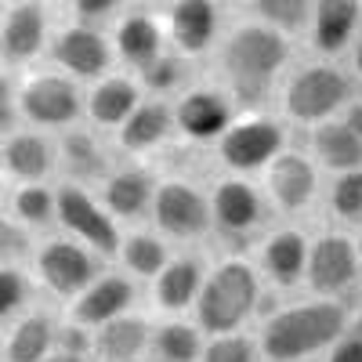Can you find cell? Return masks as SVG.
<instances>
[{"label": "cell", "instance_id": "obj_1", "mask_svg": "<svg viewBox=\"0 0 362 362\" xmlns=\"http://www.w3.org/2000/svg\"><path fill=\"white\" fill-rule=\"evenodd\" d=\"M290 58V37L279 29L264 22H243L232 29L221 44V76L239 112H261L279 76L286 73Z\"/></svg>", "mask_w": 362, "mask_h": 362}, {"label": "cell", "instance_id": "obj_2", "mask_svg": "<svg viewBox=\"0 0 362 362\" xmlns=\"http://www.w3.org/2000/svg\"><path fill=\"white\" fill-rule=\"evenodd\" d=\"M351 308L348 300H329V297H305L268 312L257 344L264 362H308L315 355H326L337 344V337L348 329Z\"/></svg>", "mask_w": 362, "mask_h": 362}, {"label": "cell", "instance_id": "obj_3", "mask_svg": "<svg viewBox=\"0 0 362 362\" xmlns=\"http://www.w3.org/2000/svg\"><path fill=\"white\" fill-rule=\"evenodd\" d=\"M261 300H264V279L254 268V261L228 254L206 268V283L199 290L192 319L199 322L206 337L235 334L257 315Z\"/></svg>", "mask_w": 362, "mask_h": 362}, {"label": "cell", "instance_id": "obj_4", "mask_svg": "<svg viewBox=\"0 0 362 362\" xmlns=\"http://www.w3.org/2000/svg\"><path fill=\"white\" fill-rule=\"evenodd\" d=\"M358 98L355 90V76L348 69H341L337 62H308L286 76L283 83V116L290 124H300V127H319L326 119H337L348 102Z\"/></svg>", "mask_w": 362, "mask_h": 362}, {"label": "cell", "instance_id": "obj_5", "mask_svg": "<svg viewBox=\"0 0 362 362\" xmlns=\"http://www.w3.org/2000/svg\"><path fill=\"white\" fill-rule=\"evenodd\" d=\"M25 268L40 293L54 297L58 305H69L105 272V261L95 250H87L83 243H76V239L51 232L40 243H33Z\"/></svg>", "mask_w": 362, "mask_h": 362}, {"label": "cell", "instance_id": "obj_6", "mask_svg": "<svg viewBox=\"0 0 362 362\" xmlns=\"http://www.w3.org/2000/svg\"><path fill=\"white\" fill-rule=\"evenodd\" d=\"M283 148H290V134H286L283 119L268 116V112H239L235 124L218 138L214 156L225 174L254 177V174H264V167Z\"/></svg>", "mask_w": 362, "mask_h": 362}, {"label": "cell", "instance_id": "obj_7", "mask_svg": "<svg viewBox=\"0 0 362 362\" xmlns=\"http://www.w3.org/2000/svg\"><path fill=\"white\" fill-rule=\"evenodd\" d=\"M83 105H87V95L66 73H29L18 83L22 127H33L44 134H62L69 127H80Z\"/></svg>", "mask_w": 362, "mask_h": 362}, {"label": "cell", "instance_id": "obj_8", "mask_svg": "<svg viewBox=\"0 0 362 362\" xmlns=\"http://www.w3.org/2000/svg\"><path fill=\"white\" fill-rule=\"evenodd\" d=\"M272 214L276 210L254 177L225 174L210 185V221H214V235L221 239H232V243L261 239Z\"/></svg>", "mask_w": 362, "mask_h": 362}, {"label": "cell", "instance_id": "obj_9", "mask_svg": "<svg viewBox=\"0 0 362 362\" xmlns=\"http://www.w3.org/2000/svg\"><path fill=\"white\" fill-rule=\"evenodd\" d=\"M58 232L95 250L102 261H116L124 247V228L105 210L98 192L73 181H58Z\"/></svg>", "mask_w": 362, "mask_h": 362}, {"label": "cell", "instance_id": "obj_10", "mask_svg": "<svg viewBox=\"0 0 362 362\" xmlns=\"http://www.w3.org/2000/svg\"><path fill=\"white\" fill-rule=\"evenodd\" d=\"M148 221L170 243H199V239L214 235L210 192L192 185L189 177H160Z\"/></svg>", "mask_w": 362, "mask_h": 362}, {"label": "cell", "instance_id": "obj_11", "mask_svg": "<svg viewBox=\"0 0 362 362\" xmlns=\"http://www.w3.org/2000/svg\"><path fill=\"white\" fill-rule=\"evenodd\" d=\"M261 189L272 210L283 218H297L315 206L322 192V170L312 160L308 148H283L261 174Z\"/></svg>", "mask_w": 362, "mask_h": 362}, {"label": "cell", "instance_id": "obj_12", "mask_svg": "<svg viewBox=\"0 0 362 362\" xmlns=\"http://www.w3.org/2000/svg\"><path fill=\"white\" fill-rule=\"evenodd\" d=\"M358 279H362V261L355 250V235L341 228L319 232L308 250V276H305L308 293L329 297V300H348Z\"/></svg>", "mask_w": 362, "mask_h": 362}, {"label": "cell", "instance_id": "obj_13", "mask_svg": "<svg viewBox=\"0 0 362 362\" xmlns=\"http://www.w3.org/2000/svg\"><path fill=\"white\" fill-rule=\"evenodd\" d=\"M51 51V62L58 73L73 76L76 83H98L112 73V62H116V51H112V40L102 33V29L87 25V22H76V25H66L58 29L47 44Z\"/></svg>", "mask_w": 362, "mask_h": 362}, {"label": "cell", "instance_id": "obj_14", "mask_svg": "<svg viewBox=\"0 0 362 362\" xmlns=\"http://www.w3.org/2000/svg\"><path fill=\"white\" fill-rule=\"evenodd\" d=\"M239 105L225 87H189L174 98V127L192 145H218V138L235 124Z\"/></svg>", "mask_w": 362, "mask_h": 362}, {"label": "cell", "instance_id": "obj_15", "mask_svg": "<svg viewBox=\"0 0 362 362\" xmlns=\"http://www.w3.org/2000/svg\"><path fill=\"white\" fill-rule=\"evenodd\" d=\"M308 250H312V235H305L297 225L268 228L257 239L254 268L261 272L264 286L297 290L305 286V276H308Z\"/></svg>", "mask_w": 362, "mask_h": 362}, {"label": "cell", "instance_id": "obj_16", "mask_svg": "<svg viewBox=\"0 0 362 362\" xmlns=\"http://www.w3.org/2000/svg\"><path fill=\"white\" fill-rule=\"evenodd\" d=\"M134 305H138V283L124 268H105L76 300H69L62 315L87 326V329H98V326H105L119 315L134 312Z\"/></svg>", "mask_w": 362, "mask_h": 362}, {"label": "cell", "instance_id": "obj_17", "mask_svg": "<svg viewBox=\"0 0 362 362\" xmlns=\"http://www.w3.org/2000/svg\"><path fill=\"white\" fill-rule=\"evenodd\" d=\"M156 185L160 177L145 163H116L95 192L119 225H138V221H148V214H153Z\"/></svg>", "mask_w": 362, "mask_h": 362}, {"label": "cell", "instance_id": "obj_18", "mask_svg": "<svg viewBox=\"0 0 362 362\" xmlns=\"http://www.w3.org/2000/svg\"><path fill=\"white\" fill-rule=\"evenodd\" d=\"M47 11L40 0H15L0 18V62L29 66L37 62L47 47Z\"/></svg>", "mask_w": 362, "mask_h": 362}, {"label": "cell", "instance_id": "obj_19", "mask_svg": "<svg viewBox=\"0 0 362 362\" xmlns=\"http://www.w3.org/2000/svg\"><path fill=\"white\" fill-rule=\"evenodd\" d=\"M206 268L210 264L199 254H174L170 264L148 283V300H153V308L163 319L192 312L196 300H199V290L206 283Z\"/></svg>", "mask_w": 362, "mask_h": 362}, {"label": "cell", "instance_id": "obj_20", "mask_svg": "<svg viewBox=\"0 0 362 362\" xmlns=\"http://www.w3.org/2000/svg\"><path fill=\"white\" fill-rule=\"evenodd\" d=\"M308 37L319 58H341L362 37V0H315Z\"/></svg>", "mask_w": 362, "mask_h": 362}, {"label": "cell", "instance_id": "obj_21", "mask_svg": "<svg viewBox=\"0 0 362 362\" xmlns=\"http://www.w3.org/2000/svg\"><path fill=\"white\" fill-rule=\"evenodd\" d=\"M218 4L214 0H170L167 8V40L177 54L199 58L218 44Z\"/></svg>", "mask_w": 362, "mask_h": 362}, {"label": "cell", "instance_id": "obj_22", "mask_svg": "<svg viewBox=\"0 0 362 362\" xmlns=\"http://www.w3.org/2000/svg\"><path fill=\"white\" fill-rule=\"evenodd\" d=\"M54 145H58V174H62V181H73V185L98 189L116 167L102 148L95 127H69L54 138Z\"/></svg>", "mask_w": 362, "mask_h": 362}, {"label": "cell", "instance_id": "obj_23", "mask_svg": "<svg viewBox=\"0 0 362 362\" xmlns=\"http://www.w3.org/2000/svg\"><path fill=\"white\" fill-rule=\"evenodd\" d=\"M58 174V145L51 134L22 127L4 138V177L11 185H40Z\"/></svg>", "mask_w": 362, "mask_h": 362}, {"label": "cell", "instance_id": "obj_24", "mask_svg": "<svg viewBox=\"0 0 362 362\" xmlns=\"http://www.w3.org/2000/svg\"><path fill=\"white\" fill-rule=\"evenodd\" d=\"M141 102H145V95H141L138 76L109 73L105 80L90 83L87 105H83V119H87V127H95L98 134H102V131H112V134H116Z\"/></svg>", "mask_w": 362, "mask_h": 362}, {"label": "cell", "instance_id": "obj_25", "mask_svg": "<svg viewBox=\"0 0 362 362\" xmlns=\"http://www.w3.org/2000/svg\"><path fill=\"white\" fill-rule=\"evenodd\" d=\"M170 134H177V127H174V105L167 98H145L127 116V124L116 131V148L124 156L138 160V156L156 153Z\"/></svg>", "mask_w": 362, "mask_h": 362}, {"label": "cell", "instance_id": "obj_26", "mask_svg": "<svg viewBox=\"0 0 362 362\" xmlns=\"http://www.w3.org/2000/svg\"><path fill=\"white\" fill-rule=\"evenodd\" d=\"M58 322L47 308H29L0 334V358L4 362H44L58 348Z\"/></svg>", "mask_w": 362, "mask_h": 362}, {"label": "cell", "instance_id": "obj_27", "mask_svg": "<svg viewBox=\"0 0 362 362\" xmlns=\"http://www.w3.org/2000/svg\"><path fill=\"white\" fill-rule=\"evenodd\" d=\"M112 51L116 62H124L131 73H141L167 51V29L148 11H131L112 29Z\"/></svg>", "mask_w": 362, "mask_h": 362}, {"label": "cell", "instance_id": "obj_28", "mask_svg": "<svg viewBox=\"0 0 362 362\" xmlns=\"http://www.w3.org/2000/svg\"><path fill=\"white\" fill-rule=\"evenodd\" d=\"M308 153L319 163L322 174H344L362 167V138L344 124V119H326V124L308 131Z\"/></svg>", "mask_w": 362, "mask_h": 362}, {"label": "cell", "instance_id": "obj_29", "mask_svg": "<svg viewBox=\"0 0 362 362\" xmlns=\"http://www.w3.org/2000/svg\"><path fill=\"white\" fill-rule=\"evenodd\" d=\"M153 341V319L141 312H127L95 329V362H127L145 358Z\"/></svg>", "mask_w": 362, "mask_h": 362}, {"label": "cell", "instance_id": "obj_30", "mask_svg": "<svg viewBox=\"0 0 362 362\" xmlns=\"http://www.w3.org/2000/svg\"><path fill=\"white\" fill-rule=\"evenodd\" d=\"M4 210L33 239L51 235L58 228V185H51V181H40V185H11V192L4 196Z\"/></svg>", "mask_w": 362, "mask_h": 362}, {"label": "cell", "instance_id": "obj_31", "mask_svg": "<svg viewBox=\"0 0 362 362\" xmlns=\"http://www.w3.org/2000/svg\"><path fill=\"white\" fill-rule=\"evenodd\" d=\"M170 257H174L170 239H163L156 228H131L124 232V247H119L116 261L134 283H153L170 264Z\"/></svg>", "mask_w": 362, "mask_h": 362}, {"label": "cell", "instance_id": "obj_32", "mask_svg": "<svg viewBox=\"0 0 362 362\" xmlns=\"http://www.w3.org/2000/svg\"><path fill=\"white\" fill-rule=\"evenodd\" d=\"M206 348V334L196 319L170 315L153 322V341H148V358L153 362H199Z\"/></svg>", "mask_w": 362, "mask_h": 362}, {"label": "cell", "instance_id": "obj_33", "mask_svg": "<svg viewBox=\"0 0 362 362\" xmlns=\"http://www.w3.org/2000/svg\"><path fill=\"white\" fill-rule=\"evenodd\" d=\"M37 293L40 290H37L25 264H0V334H4L15 319H22L29 308H37L33 305Z\"/></svg>", "mask_w": 362, "mask_h": 362}, {"label": "cell", "instance_id": "obj_34", "mask_svg": "<svg viewBox=\"0 0 362 362\" xmlns=\"http://www.w3.org/2000/svg\"><path fill=\"white\" fill-rule=\"evenodd\" d=\"M326 210H329V218H334L337 225H344V228H358L362 225V167L329 177Z\"/></svg>", "mask_w": 362, "mask_h": 362}, {"label": "cell", "instance_id": "obj_35", "mask_svg": "<svg viewBox=\"0 0 362 362\" xmlns=\"http://www.w3.org/2000/svg\"><path fill=\"white\" fill-rule=\"evenodd\" d=\"M141 90H153V98H174L181 90H189V58L177 54L174 47H167L153 66H145L138 73Z\"/></svg>", "mask_w": 362, "mask_h": 362}, {"label": "cell", "instance_id": "obj_36", "mask_svg": "<svg viewBox=\"0 0 362 362\" xmlns=\"http://www.w3.org/2000/svg\"><path fill=\"white\" fill-rule=\"evenodd\" d=\"M312 8H315V0H254L257 22L279 29V33H286V37L300 33V29H308Z\"/></svg>", "mask_w": 362, "mask_h": 362}, {"label": "cell", "instance_id": "obj_37", "mask_svg": "<svg viewBox=\"0 0 362 362\" xmlns=\"http://www.w3.org/2000/svg\"><path fill=\"white\" fill-rule=\"evenodd\" d=\"M199 362H264L261 358V344L257 337L235 329V334H214L206 337V348H203V358Z\"/></svg>", "mask_w": 362, "mask_h": 362}, {"label": "cell", "instance_id": "obj_38", "mask_svg": "<svg viewBox=\"0 0 362 362\" xmlns=\"http://www.w3.org/2000/svg\"><path fill=\"white\" fill-rule=\"evenodd\" d=\"M33 243L37 239L22 225H15L4 203H0V264H25L29 254H33Z\"/></svg>", "mask_w": 362, "mask_h": 362}, {"label": "cell", "instance_id": "obj_39", "mask_svg": "<svg viewBox=\"0 0 362 362\" xmlns=\"http://www.w3.org/2000/svg\"><path fill=\"white\" fill-rule=\"evenodd\" d=\"M54 351H69V355H80V358L95 362V329H87V326H80V322L62 315V322H58V348Z\"/></svg>", "mask_w": 362, "mask_h": 362}, {"label": "cell", "instance_id": "obj_40", "mask_svg": "<svg viewBox=\"0 0 362 362\" xmlns=\"http://www.w3.org/2000/svg\"><path fill=\"white\" fill-rule=\"evenodd\" d=\"M22 131V112H18V83L0 69V138H11Z\"/></svg>", "mask_w": 362, "mask_h": 362}, {"label": "cell", "instance_id": "obj_41", "mask_svg": "<svg viewBox=\"0 0 362 362\" xmlns=\"http://www.w3.org/2000/svg\"><path fill=\"white\" fill-rule=\"evenodd\" d=\"M119 4H124V0H73V11H76V18H80V22L95 25V22H102V18L116 15V11H119Z\"/></svg>", "mask_w": 362, "mask_h": 362}, {"label": "cell", "instance_id": "obj_42", "mask_svg": "<svg viewBox=\"0 0 362 362\" xmlns=\"http://www.w3.org/2000/svg\"><path fill=\"white\" fill-rule=\"evenodd\" d=\"M326 362H362V337H355V334H344L337 337V344L326 351Z\"/></svg>", "mask_w": 362, "mask_h": 362}, {"label": "cell", "instance_id": "obj_43", "mask_svg": "<svg viewBox=\"0 0 362 362\" xmlns=\"http://www.w3.org/2000/svg\"><path fill=\"white\" fill-rule=\"evenodd\" d=\"M337 119H344V124H348V127H351V131L362 138V95H358L355 102H348V109H344Z\"/></svg>", "mask_w": 362, "mask_h": 362}, {"label": "cell", "instance_id": "obj_44", "mask_svg": "<svg viewBox=\"0 0 362 362\" xmlns=\"http://www.w3.org/2000/svg\"><path fill=\"white\" fill-rule=\"evenodd\" d=\"M351 73H355V80L362 83V37H358L355 47H351Z\"/></svg>", "mask_w": 362, "mask_h": 362}, {"label": "cell", "instance_id": "obj_45", "mask_svg": "<svg viewBox=\"0 0 362 362\" xmlns=\"http://www.w3.org/2000/svg\"><path fill=\"white\" fill-rule=\"evenodd\" d=\"M44 362H90V358H80V355H69V351H51Z\"/></svg>", "mask_w": 362, "mask_h": 362}, {"label": "cell", "instance_id": "obj_46", "mask_svg": "<svg viewBox=\"0 0 362 362\" xmlns=\"http://www.w3.org/2000/svg\"><path fill=\"white\" fill-rule=\"evenodd\" d=\"M355 250H358V261H362V225L355 228Z\"/></svg>", "mask_w": 362, "mask_h": 362}, {"label": "cell", "instance_id": "obj_47", "mask_svg": "<svg viewBox=\"0 0 362 362\" xmlns=\"http://www.w3.org/2000/svg\"><path fill=\"white\" fill-rule=\"evenodd\" d=\"M0 177H4V138H0Z\"/></svg>", "mask_w": 362, "mask_h": 362}, {"label": "cell", "instance_id": "obj_48", "mask_svg": "<svg viewBox=\"0 0 362 362\" xmlns=\"http://www.w3.org/2000/svg\"><path fill=\"white\" fill-rule=\"evenodd\" d=\"M127 362H153V358H148V355H145V358H127Z\"/></svg>", "mask_w": 362, "mask_h": 362}, {"label": "cell", "instance_id": "obj_49", "mask_svg": "<svg viewBox=\"0 0 362 362\" xmlns=\"http://www.w3.org/2000/svg\"><path fill=\"white\" fill-rule=\"evenodd\" d=\"M228 4H250V0H228Z\"/></svg>", "mask_w": 362, "mask_h": 362}, {"label": "cell", "instance_id": "obj_50", "mask_svg": "<svg viewBox=\"0 0 362 362\" xmlns=\"http://www.w3.org/2000/svg\"><path fill=\"white\" fill-rule=\"evenodd\" d=\"M0 362H4V358H0Z\"/></svg>", "mask_w": 362, "mask_h": 362}]
</instances>
